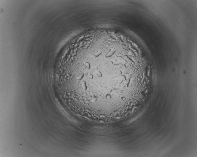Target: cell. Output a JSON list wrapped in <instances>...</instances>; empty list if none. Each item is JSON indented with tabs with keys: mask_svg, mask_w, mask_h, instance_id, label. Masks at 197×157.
I'll list each match as a JSON object with an SVG mask.
<instances>
[{
	"mask_svg": "<svg viewBox=\"0 0 197 157\" xmlns=\"http://www.w3.org/2000/svg\"><path fill=\"white\" fill-rule=\"evenodd\" d=\"M126 57L124 53H118L90 64L83 71L79 81L81 90L98 110L124 113L129 106L132 90L142 88L149 81L144 72L128 68Z\"/></svg>",
	"mask_w": 197,
	"mask_h": 157,
	"instance_id": "6da1fadb",
	"label": "cell"
}]
</instances>
